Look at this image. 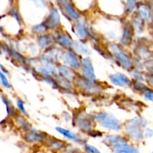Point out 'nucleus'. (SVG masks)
I'll use <instances>...</instances> for the list:
<instances>
[{"label": "nucleus", "instance_id": "nucleus-1", "mask_svg": "<svg viewBox=\"0 0 153 153\" xmlns=\"http://www.w3.org/2000/svg\"><path fill=\"white\" fill-rule=\"evenodd\" d=\"M106 47L113 58V62L118 66L129 73L134 69V56L119 42H109Z\"/></svg>", "mask_w": 153, "mask_h": 153}, {"label": "nucleus", "instance_id": "nucleus-2", "mask_svg": "<svg viewBox=\"0 0 153 153\" xmlns=\"http://www.w3.org/2000/svg\"><path fill=\"white\" fill-rule=\"evenodd\" d=\"M147 120L140 115L126 120L123 124L125 136L134 142H140L144 139L143 130L147 127Z\"/></svg>", "mask_w": 153, "mask_h": 153}, {"label": "nucleus", "instance_id": "nucleus-3", "mask_svg": "<svg viewBox=\"0 0 153 153\" xmlns=\"http://www.w3.org/2000/svg\"><path fill=\"white\" fill-rule=\"evenodd\" d=\"M73 84L76 91L87 95H98L105 89V86L102 82H100L97 80L87 79L79 74V73L75 78Z\"/></svg>", "mask_w": 153, "mask_h": 153}, {"label": "nucleus", "instance_id": "nucleus-4", "mask_svg": "<svg viewBox=\"0 0 153 153\" xmlns=\"http://www.w3.org/2000/svg\"><path fill=\"white\" fill-rule=\"evenodd\" d=\"M93 115L96 123L106 130L118 132L123 129V123L111 112L100 111L96 112Z\"/></svg>", "mask_w": 153, "mask_h": 153}, {"label": "nucleus", "instance_id": "nucleus-5", "mask_svg": "<svg viewBox=\"0 0 153 153\" xmlns=\"http://www.w3.org/2000/svg\"><path fill=\"white\" fill-rule=\"evenodd\" d=\"M72 122L73 126L85 134H88L90 130L94 129L97 124L94 115L88 113L84 109L76 110L72 118Z\"/></svg>", "mask_w": 153, "mask_h": 153}, {"label": "nucleus", "instance_id": "nucleus-6", "mask_svg": "<svg viewBox=\"0 0 153 153\" xmlns=\"http://www.w3.org/2000/svg\"><path fill=\"white\" fill-rule=\"evenodd\" d=\"M72 31L78 38V40L88 42L91 38V25L85 16H82L72 23Z\"/></svg>", "mask_w": 153, "mask_h": 153}, {"label": "nucleus", "instance_id": "nucleus-7", "mask_svg": "<svg viewBox=\"0 0 153 153\" xmlns=\"http://www.w3.org/2000/svg\"><path fill=\"white\" fill-rule=\"evenodd\" d=\"M58 5L59 10L70 22H73L79 20L82 15L77 10L71 0H54Z\"/></svg>", "mask_w": 153, "mask_h": 153}, {"label": "nucleus", "instance_id": "nucleus-8", "mask_svg": "<svg viewBox=\"0 0 153 153\" xmlns=\"http://www.w3.org/2000/svg\"><path fill=\"white\" fill-rule=\"evenodd\" d=\"M50 32H53L61 27V15L59 10L54 4L49 6L47 15L43 21Z\"/></svg>", "mask_w": 153, "mask_h": 153}, {"label": "nucleus", "instance_id": "nucleus-9", "mask_svg": "<svg viewBox=\"0 0 153 153\" xmlns=\"http://www.w3.org/2000/svg\"><path fill=\"white\" fill-rule=\"evenodd\" d=\"M81 58L82 57L79 56L71 49L63 50L60 56V62L70 66L79 72L81 68Z\"/></svg>", "mask_w": 153, "mask_h": 153}, {"label": "nucleus", "instance_id": "nucleus-10", "mask_svg": "<svg viewBox=\"0 0 153 153\" xmlns=\"http://www.w3.org/2000/svg\"><path fill=\"white\" fill-rule=\"evenodd\" d=\"M134 29H133L131 24L129 20H124L123 26L122 33H121L120 38L119 39V43L124 47L128 48L133 46L134 43Z\"/></svg>", "mask_w": 153, "mask_h": 153}, {"label": "nucleus", "instance_id": "nucleus-11", "mask_svg": "<svg viewBox=\"0 0 153 153\" xmlns=\"http://www.w3.org/2000/svg\"><path fill=\"white\" fill-rule=\"evenodd\" d=\"M52 33H53L56 46L62 50L71 49L74 40L72 38L71 35L68 32H67L64 28L60 27Z\"/></svg>", "mask_w": 153, "mask_h": 153}, {"label": "nucleus", "instance_id": "nucleus-12", "mask_svg": "<svg viewBox=\"0 0 153 153\" xmlns=\"http://www.w3.org/2000/svg\"><path fill=\"white\" fill-rule=\"evenodd\" d=\"M132 46L133 56L141 61L144 62L153 57L152 51L151 50L149 46L143 40H138L137 41H134Z\"/></svg>", "mask_w": 153, "mask_h": 153}, {"label": "nucleus", "instance_id": "nucleus-13", "mask_svg": "<svg viewBox=\"0 0 153 153\" xmlns=\"http://www.w3.org/2000/svg\"><path fill=\"white\" fill-rule=\"evenodd\" d=\"M134 13L140 16L146 24L149 25L153 21V9L149 3L137 2Z\"/></svg>", "mask_w": 153, "mask_h": 153}, {"label": "nucleus", "instance_id": "nucleus-14", "mask_svg": "<svg viewBox=\"0 0 153 153\" xmlns=\"http://www.w3.org/2000/svg\"><path fill=\"white\" fill-rule=\"evenodd\" d=\"M79 74L89 80H97L95 68L93 62L89 56L82 57L81 58V68L79 71Z\"/></svg>", "mask_w": 153, "mask_h": 153}, {"label": "nucleus", "instance_id": "nucleus-15", "mask_svg": "<svg viewBox=\"0 0 153 153\" xmlns=\"http://www.w3.org/2000/svg\"><path fill=\"white\" fill-rule=\"evenodd\" d=\"M108 80L111 84L120 88L131 87L132 83V79L127 74L121 72L111 74L108 76Z\"/></svg>", "mask_w": 153, "mask_h": 153}, {"label": "nucleus", "instance_id": "nucleus-16", "mask_svg": "<svg viewBox=\"0 0 153 153\" xmlns=\"http://www.w3.org/2000/svg\"><path fill=\"white\" fill-rule=\"evenodd\" d=\"M35 42L41 51H45L52 46H55V42L53 33L47 32L40 35L35 36Z\"/></svg>", "mask_w": 153, "mask_h": 153}, {"label": "nucleus", "instance_id": "nucleus-17", "mask_svg": "<svg viewBox=\"0 0 153 153\" xmlns=\"http://www.w3.org/2000/svg\"><path fill=\"white\" fill-rule=\"evenodd\" d=\"M79 74V72L75 70L70 66L60 62L57 66V75L60 77L68 80L73 82L75 78Z\"/></svg>", "mask_w": 153, "mask_h": 153}, {"label": "nucleus", "instance_id": "nucleus-18", "mask_svg": "<svg viewBox=\"0 0 153 153\" xmlns=\"http://www.w3.org/2000/svg\"><path fill=\"white\" fill-rule=\"evenodd\" d=\"M55 130L60 134H61L64 137L69 140L75 141V142H78V143L83 144V145L86 143V140H85V138L82 137V135H80L79 134L75 133V132L70 130V129L61 127V126H57L55 128Z\"/></svg>", "mask_w": 153, "mask_h": 153}, {"label": "nucleus", "instance_id": "nucleus-19", "mask_svg": "<svg viewBox=\"0 0 153 153\" xmlns=\"http://www.w3.org/2000/svg\"><path fill=\"white\" fill-rule=\"evenodd\" d=\"M48 137V134L45 132L36 130L32 128L29 131L25 132L24 134V138L25 140L30 143H35V142H45Z\"/></svg>", "mask_w": 153, "mask_h": 153}, {"label": "nucleus", "instance_id": "nucleus-20", "mask_svg": "<svg viewBox=\"0 0 153 153\" xmlns=\"http://www.w3.org/2000/svg\"><path fill=\"white\" fill-rule=\"evenodd\" d=\"M71 50L80 57L89 56L91 54V50L87 44V42L83 41V40H74L72 45Z\"/></svg>", "mask_w": 153, "mask_h": 153}, {"label": "nucleus", "instance_id": "nucleus-21", "mask_svg": "<svg viewBox=\"0 0 153 153\" xmlns=\"http://www.w3.org/2000/svg\"><path fill=\"white\" fill-rule=\"evenodd\" d=\"M126 142H128V140L126 136L120 134H109L105 135V137L103 138V142L111 148L117 144Z\"/></svg>", "mask_w": 153, "mask_h": 153}, {"label": "nucleus", "instance_id": "nucleus-22", "mask_svg": "<svg viewBox=\"0 0 153 153\" xmlns=\"http://www.w3.org/2000/svg\"><path fill=\"white\" fill-rule=\"evenodd\" d=\"M129 21L130 22H131L133 29H134L135 35L142 34V33L144 32L146 23L140 17V16H137L134 12L131 15Z\"/></svg>", "mask_w": 153, "mask_h": 153}, {"label": "nucleus", "instance_id": "nucleus-23", "mask_svg": "<svg viewBox=\"0 0 153 153\" xmlns=\"http://www.w3.org/2000/svg\"><path fill=\"white\" fill-rule=\"evenodd\" d=\"M112 150L115 153H140L138 148L128 142L117 144L112 147Z\"/></svg>", "mask_w": 153, "mask_h": 153}, {"label": "nucleus", "instance_id": "nucleus-24", "mask_svg": "<svg viewBox=\"0 0 153 153\" xmlns=\"http://www.w3.org/2000/svg\"><path fill=\"white\" fill-rule=\"evenodd\" d=\"M81 14L88 11L96 2V0H71Z\"/></svg>", "mask_w": 153, "mask_h": 153}, {"label": "nucleus", "instance_id": "nucleus-25", "mask_svg": "<svg viewBox=\"0 0 153 153\" xmlns=\"http://www.w3.org/2000/svg\"><path fill=\"white\" fill-rule=\"evenodd\" d=\"M46 146L50 148H53V149H62V148H66L67 146V144L66 142H64L62 140H60L57 139L55 137H51V136H48L47 139L45 140Z\"/></svg>", "mask_w": 153, "mask_h": 153}, {"label": "nucleus", "instance_id": "nucleus-26", "mask_svg": "<svg viewBox=\"0 0 153 153\" xmlns=\"http://www.w3.org/2000/svg\"><path fill=\"white\" fill-rule=\"evenodd\" d=\"M31 31L32 34H34V36H38L40 34H45V33L49 32V29L43 22L33 25L31 28Z\"/></svg>", "mask_w": 153, "mask_h": 153}, {"label": "nucleus", "instance_id": "nucleus-27", "mask_svg": "<svg viewBox=\"0 0 153 153\" xmlns=\"http://www.w3.org/2000/svg\"><path fill=\"white\" fill-rule=\"evenodd\" d=\"M16 122L17 124H19V127L22 128V130H24L25 132L29 131L30 130H31L33 128V126L31 125V123L27 120V118H25V116L22 115V116H16Z\"/></svg>", "mask_w": 153, "mask_h": 153}, {"label": "nucleus", "instance_id": "nucleus-28", "mask_svg": "<svg viewBox=\"0 0 153 153\" xmlns=\"http://www.w3.org/2000/svg\"><path fill=\"white\" fill-rule=\"evenodd\" d=\"M148 87L149 86L146 85V83L145 82L133 80H132V83H131V86L130 88H131L135 93L143 94V92H144Z\"/></svg>", "mask_w": 153, "mask_h": 153}, {"label": "nucleus", "instance_id": "nucleus-29", "mask_svg": "<svg viewBox=\"0 0 153 153\" xmlns=\"http://www.w3.org/2000/svg\"><path fill=\"white\" fill-rule=\"evenodd\" d=\"M137 0H126L125 1V10L126 16H131L134 12L137 6Z\"/></svg>", "mask_w": 153, "mask_h": 153}, {"label": "nucleus", "instance_id": "nucleus-30", "mask_svg": "<svg viewBox=\"0 0 153 153\" xmlns=\"http://www.w3.org/2000/svg\"><path fill=\"white\" fill-rule=\"evenodd\" d=\"M145 71H142V70H135L133 69L131 72H130V76L133 80L137 81H142V82H145Z\"/></svg>", "mask_w": 153, "mask_h": 153}, {"label": "nucleus", "instance_id": "nucleus-31", "mask_svg": "<svg viewBox=\"0 0 153 153\" xmlns=\"http://www.w3.org/2000/svg\"><path fill=\"white\" fill-rule=\"evenodd\" d=\"M124 106L126 108L130 110H134L135 111H138L140 110V106L137 104V102H134L133 100H126L124 103Z\"/></svg>", "mask_w": 153, "mask_h": 153}, {"label": "nucleus", "instance_id": "nucleus-32", "mask_svg": "<svg viewBox=\"0 0 153 153\" xmlns=\"http://www.w3.org/2000/svg\"><path fill=\"white\" fill-rule=\"evenodd\" d=\"M16 106H17L19 110L21 112L22 115L25 116H28V111H27V110L25 109V104H24L23 100H21V99L19 98L16 99Z\"/></svg>", "mask_w": 153, "mask_h": 153}, {"label": "nucleus", "instance_id": "nucleus-33", "mask_svg": "<svg viewBox=\"0 0 153 153\" xmlns=\"http://www.w3.org/2000/svg\"><path fill=\"white\" fill-rule=\"evenodd\" d=\"M144 99L147 101H150L153 103V88L148 87L144 92H143V94Z\"/></svg>", "mask_w": 153, "mask_h": 153}, {"label": "nucleus", "instance_id": "nucleus-34", "mask_svg": "<svg viewBox=\"0 0 153 153\" xmlns=\"http://www.w3.org/2000/svg\"><path fill=\"white\" fill-rule=\"evenodd\" d=\"M145 82L150 88H153V74L150 72L145 71Z\"/></svg>", "mask_w": 153, "mask_h": 153}, {"label": "nucleus", "instance_id": "nucleus-35", "mask_svg": "<svg viewBox=\"0 0 153 153\" xmlns=\"http://www.w3.org/2000/svg\"><path fill=\"white\" fill-rule=\"evenodd\" d=\"M0 80H1V82L3 85V86L5 87L6 88H11V85L9 82L5 74H4L1 71L0 72Z\"/></svg>", "mask_w": 153, "mask_h": 153}, {"label": "nucleus", "instance_id": "nucleus-36", "mask_svg": "<svg viewBox=\"0 0 153 153\" xmlns=\"http://www.w3.org/2000/svg\"><path fill=\"white\" fill-rule=\"evenodd\" d=\"M84 148H85V150L88 153H101V152L97 147L93 145H91V144L88 143V142H86L84 145Z\"/></svg>", "mask_w": 153, "mask_h": 153}, {"label": "nucleus", "instance_id": "nucleus-37", "mask_svg": "<svg viewBox=\"0 0 153 153\" xmlns=\"http://www.w3.org/2000/svg\"><path fill=\"white\" fill-rule=\"evenodd\" d=\"M143 64H144V69L146 71L153 74V58L143 62Z\"/></svg>", "mask_w": 153, "mask_h": 153}, {"label": "nucleus", "instance_id": "nucleus-38", "mask_svg": "<svg viewBox=\"0 0 153 153\" xmlns=\"http://www.w3.org/2000/svg\"><path fill=\"white\" fill-rule=\"evenodd\" d=\"M87 134L88 136H91V137H100V136H102V132L98 130H95V129H92L91 130H90Z\"/></svg>", "mask_w": 153, "mask_h": 153}, {"label": "nucleus", "instance_id": "nucleus-39", "mask_svg": "<svg viewBox=\"0 0 153 153\" xmlns=\"http://www.w3.org/2000/svg\"><path fill=\"white\" fill-rule=\"evenodd\" d=\"M143 136H144V138H146V139L152 137L153 136V129L148 127L145 128L144 130H143Z\"/></svg>", "mask_w": 153, "mask_h": 153}, {"label": "nucleus", "instance_id": "nucleus-40", "mask_svg": "<svg viewBox=\"0 0 153 153\" xmlns=\"http://www.w3.org/2000/svg\"><path fill=\"white\" fill-rule=\"evenodd\" d=\"M0 70H1V72H3L4 74H8V71H7V69L5 68L4 67V66L2 65V64H0Z\"/></svg>", "mask_w": 153, "mask_h": 153}, {"label": "nucleus", "instance_id": "nucleus-41", "mask_svg": "<svg viewBox=\"0 0 153 153\" xmlns=\"http://www.w3.org/2000/svg\"><path fill=\"white\" fill-rule=\"evenodd\" d=\"M137 2H146V3H149L150 2H152V0H137Z\"/></svg>", "mask_w": 153, "mask_h": 153}, {"label": "nucleus", "instance_id": "nucleus-42", "mask_svg": "<svg viewBox=\"0 0 153 153\" xmlns=\"http://www.w3.org/2000/svg\"><path fill=\"white\" fill-rule=\"evenodd\" d=\"M149 25H150L151 26H152V32H153V21L152 22V23H150V24H149Z\"/></svg>", "mask_w": 153, "mask_h": 153}, {"label": "nucleus", "instance_id": "nucleus-43", "mask_svg": "<svg viewBox=\"0 0 153 153\" xmlns=\"http://www.w3.org/2000/svg\"><path fill=\"white\" fill-rule=\"evenodd\" d=\"M152 58H153V57H152Z\"/></svg>", "mask_w": 153, "mask_h": 153}, {"label": "nucleus", "instance_id": "nucleus-44", "mask_svg": "<svg viewBox=\"0 0 153 153\" xmlns=\"http://www.w3.org/2000/svg\"><path fill=\"white\" fill-rule=\"evenodd\" d=\"M152 153H153V152H152Z\"/></svg>", "mask_w": 153, "mask_h": 153}]
</instances>
